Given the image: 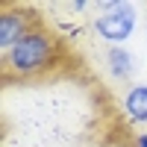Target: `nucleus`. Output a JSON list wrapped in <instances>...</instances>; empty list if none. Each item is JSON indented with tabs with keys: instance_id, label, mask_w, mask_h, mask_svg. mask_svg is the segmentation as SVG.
Masks as SVG:
<instances>
[{
	"instance_id": "1",
	"label": "nucleus",
	"mask_w": 147,
	"mask_h": 147,
	"mask_svg": "<svg viewBox=\"0 0 147 147\" xmlns=\"http://www.w3.org/2000/svg\"><path fill=\"white\" fill-rule=\"evenodd\" d=\"M59 53V41L53 38L50 30L44 27H32L24 38L3 56V71L6 80L18 77V80H30V77H41L53 68Z\"/></svg>"
},
{
	"instance_id": "2",
	"label": "nucleus",
	"mask_w": 147,
	"mask_h": 147,
	"mask_svg": "<svg viewBox=\"0 0 147 147\" xmlns=\"http://www.w3.org/2000/svg\"><path fill=\"white\" fill-rule=\"evenodd\" d=\"M94 32L100 35L103 41L112 44H124L132 32H136V6L127 3V0H112V3H103L100 12L91 21Z\"/></svg>"
},
{
	"instance_id": "3",
	"label": "nucleus",
	"mask_w": 147,
	"mask_h": 147,
	"mask_svg": "<svg viewBox=\"0 0 147 147\" xmlns=\"http://www.w3.org/2000/svg\"><path fill=\"white\" fill-rule=\"evenodd\" d=\"M32 27H35V24L30 21V15H27L21 6L3 3V9H0V53L6 56Z\"/></svg>"
},
{
	"instance_id": "4",
	"label": "nucleus",
	"mask_w": 147,
	"mask_h": 147,
	"mask_svg": "<svg viewBox=\"0 0 147 147\" xmlns=\"http://www.w3.org/2000/svg\"><path fill=\"white\" fill-rule=\"evenodd\" d=\"M106 68L115 80H129L136 74V56H132L124 44H112L106 50Z\"/></svg>"
},
{
	"instance_id": "5",
	"label": "nucleus",
	"mask_w": 147,
	"mask_h": 147,
	"mask_svg": "<svg viewBox=\"0 0 147 147\" xmlns=\"http://www.w3.org/2000/svg\"><path fill=\"white\" fill-rule=\"evenodd\" d=\"M124 112L132 124H147V82H136V85L127 88Z\"/></svg>"
},
{
	"instance_id": "6",
	"label": "nucleus",
	"mask_w": 147,
	"mask_h": 147,
	"mask_svg": "<svg viewBox=\"0 0 147 147\" xmlns=\"http://www.w3.org/2000/svg\"><path fill=\"white\" fill-rule=\"evenodd\" d=\"M136 147H147V132H138L136 136Z\"/></svg>"
}]
</instances>
